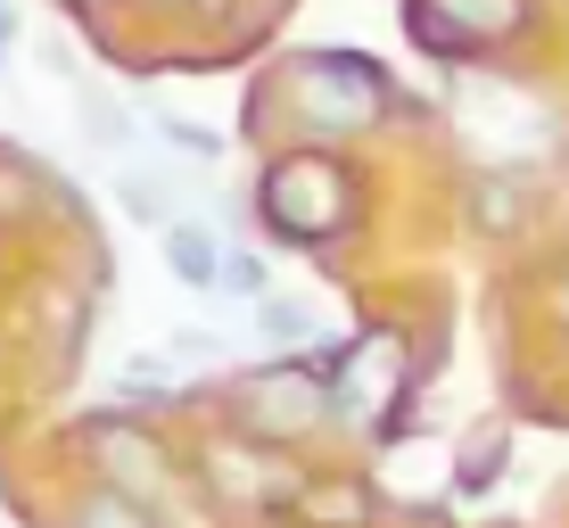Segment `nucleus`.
I'll use <instances>...</instances> for the list:
<instances>
[{
  "instance_id": "f257e3e1",
  "label": "nucleus",
  "mask_w": 569,
  "mask_h": 528,
  "mask_svg": "<svg viewBox=\"0 0 569 528\" xmlns=\"http://www.w3.org/2000/svg\"><path fill=\"white\" fill-rule=\"evenodd\" d=\"M257 207H264V223L281 231L289 248H330L347 223H356V182H347L339 158H322V149H289V158L264 166Z\"/></svg>"
},
{
  "instance_id": "f03ea898",
  "label": "nucleus",
  "mask_w": 569,
  "mask_h": 528,
  "mask_svg": "<svg viewBox=\"0 0 569 528\" xmlns=\"http://www.w3.org/2000/svg\"><path fill=\"white\" fill-rule=\"evenodd\" d=\"M405 380H413V356H405V330L371 322L330 356V414L356 429H388V414L405 405Z\"/></svg>"
},
{
  "instance_id": "7ed1b4c3",
  "label": "nucleus",
  "mask_w": 569,
  "mask_h": 528,
  "mask_svg": "<svg viewBox=\"0 0 569 528\" xmlns=\"http://www.w3.org/2000/svg\"><path fill=\"white\" fill-rule=\"evenodd\" d=\"M281 91L306 132H371L388 116V83L371 58H298Z\"/></svg>"
},
{
  "instance_id": "20e7f679",
  "label": "nucleus",
  "mask_w": 569,
  "mask_h": 528,
  "mask_svg": "<svg viewBox=\"0 0 569 528\" xmlns=\"http://www.w3.org/2000/svg\"><path fill=\"white\" fill-rule=\"evenodd\" d=\"M405 26L438 58H470L487 42H512L528 26V0H405Z\"/></svg>"
},
{
  "instance_id": "39448f33",
  "label": "nucleus",
  "mask_w": 569,
  "mask_h": 528,
  "mask_svg": "<svg viewBox=\"0 0 569 528\" xmlns=\"http://www.w3.org/2000/svg\"><path fill=\"white\" fill-rule=\"evenodd\" d=\"M248 397V421L272 429V438H289V429L322 421V397H313V371H257V380L240 388Z\"/></svg>"
},
{
  "instance_id": "423d86ee",
  "label": "nucleus",
  "mask_w": 569,
  "mask_h": 528,
  "mask_svg": "<svg viewBox=\"0 0 569 528\" xmlns=\"http://www.w3.org/2000/svg\"><path fill=\"white\" fill-rule=\"evenodd\" d=\"M91 455H108V471L124 479V487H141V496H157V487H166V455H157L149 438H132V429H116V421L91 429Z\"/></svg>"
},
{
  "instance_id": "0eeeda50",
  "label": "nucleus",
  "mask_w": 569,
  "mask_h": 528,
  "mask_svg": "<svg viewBox=\"0 0 569 528\" xmlns=\"http://www.w3.org/2000/svg\"><path fill=\"white\" fill-rule=\"evenodd\" d=\"M166 265L182 289H214V272H223V248H214L207 223H166Z\"/></svg>"
},
{
  "instance_id": "6e6552de",
  "label": "nucleus",
  "mask_w": 569,
  "mask_h": 528,
  "mask_svg": "<svg viewBox=\"0 0 569 528\" xmlns=\"http://www.w3.org/2000/svg\"><path fill=\"white\" fill-rule=\"evenodd\" d=\"M67 528H149V512H141V496H124V487H100V496H83L67 512Z\"/></svg>"
},
{
  "instance_id": "1a4fd4ad",
  "label": "nucleus",
  "mask_w": 569,
  "mask_h": 528,
  "mask_svg": "<svg viewBox=\"0 0 569 528\" xmlns=\"http://www.w3.org/2000/svg\"><path fill=\"white\" fill-rule=\"evenodd\" d=\"M257 315H264V339H272V347H306V339H313V315H306L298 298H272V289H264Z\"/></svg>"
},
{
  "instance_id": "9d476101",
  "label": "nucleus",
  "mask_w": 569,
  "mask_h": 528,
  "mask_svg": "<svg viewBox=\"0 0 569 528\" xmlns=\"http://www.w3.org/2000/svg\"><path fill=\"white\" fill-rule=\"evenodd\" d=\"M520 182H479V231H520Z\"/></svg>"
},
{
  "instance_id": "9b49d317",
  "label": "nucleus",
  "mask_w": 569,
  "mask_h": 528,
  "mask_svg": "<svg viewBox=\"0 0 569 528\" xmlns=\"http://www.w3.org/2000/svg\"><path fill=\"white\" fill-rule=\"evenodd\" d=\"M214 289H240V298H264V265H257V257H223Z\"/></svg>"
},
{
  "instance_id": "f8f14e48",
  "label": "nucleus",
  "mask_w": 569,
  "mask_h": 528,
  "mask_svg": "<svg viewBox=\"0 0 569 528\" xmlns=\"http://www.w3.org/2000/svg\"><path fill=\"white\" fill-rule=\"evenodd\" d=\"M124 207L141 215V223H166V182H141V173H132V182H124Z\"/></svg>"
},
{
  "instance_id": "ddd939ff",
  "label": "nucleus",
  "mask_w": 569,
  "mask_h": 528,
  "mask_svg": "<svg viewBox=\"0 0 569 528\" xmlns=\"http://www.w3.org/2000/svg\"><path fill=\"white\" fill-rule=\"evenodd\" d=\"M166 141L182 149V158H214V149H223V141H214V132H199V124H182V116H173V124H166Z\"/></svg>"
},
{
  "instance_id": "4468645a",
  "label": "nucleus",
  "mask_w": 569,
  "mask_h": 528,
  "mask_svg": "<svg viewBox=\"0 0 569 528\" xmlns=\"http://www.w3.org/2000/svg\"><path fill=\"white\" fill-rule=\"evenodd\" d=\"M9 42H17V9L0 0V50H9Z\"/></svg>"
},
{
  "instance_id": "2eb2a0df",
  "label": "nucleus",
  "mask_w": 569,
  "mask_h": 528,
  "mask_svg": "<svg viewBox=\"0 0 569 528\" xmlns=\"http://www.w3.org/2000/svg\"><path fill=\"white\" fill-rule=\"evenodd\" d=\"M67 9H91V17H100V9H116V0H67Z\"/></svg>"
},
{
  "instance_id": "dca6fc26",
  "label": "nucleus",
  "mask_w": 569,
  "mask_h": 528,
  "mask_svg": "<svg viewBox=\"0 0 569 528\" xmlns=\"http://www.w3.org/2000/svg\"><path fill=\"white\" fill-rule=\"evenodd\" d=\"M199 9H231V0H199Z\"/></svg>"
},
{
  "instance_id": "f3484780",
  "label": "nucleus",
  "mask_w": 569,
  "mask_h": 528,
  "mask_svg": "<svg viewBox=\"0 0 569 528\" xmlns=\"http://www.w3.org/2000/svg\"><path fill=\"white\" fill-rule=\"evenodd\" d=\"M561 315H569V289H561Z\"/></svg>"
}]
</instances>
